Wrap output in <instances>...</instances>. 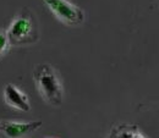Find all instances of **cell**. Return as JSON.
<instances>
[{"instance_id": "obj_1", "label": "cell", "mask_w": 159, "mask_h": 138, "mask_svg": "<svg viewBox=\"0 0 159 138\" xmlns=\"http://www.w3.org/2000/svg\"><path fill=\"white\" fill-rule=\"evenodd\" d=\"M33 77L42 98L53 106H60L62 104L64 91L54 67L49 64H40L36 66Z\"/></svg>"}, {"instance_id": "obj_2", "label": "cell", "mask_w": 159, "mask_h": 138, "mask_svg": "<svg viewBox=\"0 0 159 138\" xmlns=\"http://www.w3.org/2000/svg\"><path fill=\"white\" fill-rule=\"evenodd\" d=\"M10 45L21 47L27 44H33L39 38L38 24L33 12L25 7L12 20L11 24L6 31Z\"/></svg>"}, {"instance_id": "obj_3", "label": "cell", "mask_w": 159, "mask_h": 138, "mask_svg": "<svg viewBox=\"0 0 159 138\" xmlns=\"http://www.w3.org/2000/svg\"><path fill=\"white\" fill-rule=\"evenodd\" d=\"M54 16L67 26H79L84 20V14L77 5L67 0H43Z\"/></svg>"}, {"instance_id": "obj_4", "label": "cell", "mask_w": 159, "mask_h": 138, "mask_svg": "<svg viewBox=\"0 0 159 138\" xmlns=\"http://www.w3.org/2000/svg\"><path fill=\"white\" fill-rule=\"evenodd\" d=\"M42 121L14 122L0 120V136L5 138H28L42 126Z\"/></svg>"}, {"instance_id": "obj_5", "label": "cell", "mask_w": 159, "mask_h": 138, "mask_svg": "<svg viewBox=\"0 0 159 138\" xmlns=\"http://www.w3.org/2000/svg\"><path fill=\"white\" fill-rule=\"evenodd\" d=\"M4 100L9 106H11L12 109L20 110V111L27 113L31 109L27 96L11 83L6 84L4 88Z\"/></svg>"}, {"instance_id": "obj_6", "label": "cell", "mask_w": 159, "mask_h": 138, "mask_svg": "<svg viewBox=\"0 0 159 138\" xmlns=\"http://www.w3.org/2000/svg\"><path fill=\"white\" fill-rule=\"evenodd\" d=\"M10 47L11 45L9 43V38H7L6 32H4L2 29H0V58H2L7 53V50H9Z\"/></svg>"}, {"instance_id": "obj_7", "label": "cell", "mask_w": 159, "mask_h": 138, "mask_svg": "<svg viewBox=\"0 0 159 138\" xmlns=\"http://www.w3.org/2000/svg\"><path fill=\"white\" fill-rule=\"evenodd\" d=\"M141 138H143V137H141Z\"/></svg>"}]
</instances>
